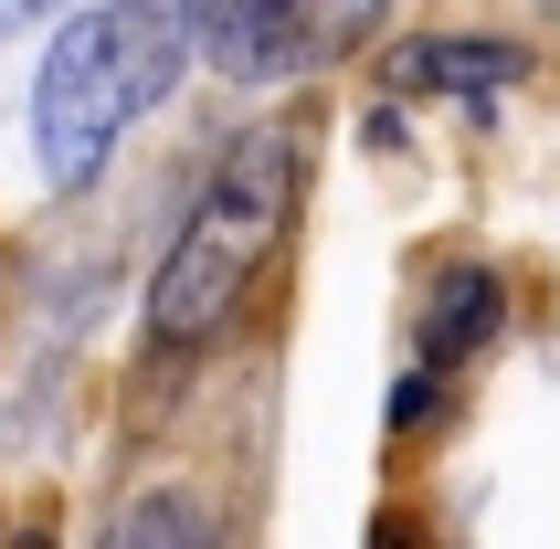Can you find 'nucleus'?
Wrapping results in <instances>:
<instances>
[{
    "label": "nucleus",
    "mask_w": 560,
    "mask_h": 549,
    "mask_svg": "<svg viewBox=\"0 0 560 549\" xmlns=\"http://www.w3.org/2000/svg\"><path fill=\"white\" fill-rule=\"evenodd\" d=\"M296 190H307V127L296 117H265L244 127L233 149H222L212 190L190 201V222L170 233L149 274V338L159 349H201V338L254 296V274L265 254L285 244V222H296Z\"/></svg>",
    "instance_id": "1"
},
{
    "label": "nucleus",
    "mask_w": 560,
    "mask_h": 549,
    "mask_svg": "<svg viewBox=\"0 0 560 549\" xmlns=\"http://www.w3.org/2000/svg\"><path fill=\"white\" fill-rule=\"evenodd\" d=\"M180 63H190L180 0H106L85 22H63L43 74H32V159H43V180L85 190L106 170V149L127 138V117H149L180 85Z\"/></svg>",
    "instance_id": "2"
},
{
    "label": "nucleus",
    "mask_w": 560,
    "mask_h": 549,
    "mask_svg": "<svg viewBox=\"0 0 560 549\" xmlns=\"http://www.w3.org/2000/svg\"><path fill=\"white\" fill-rule=\"evenodd\" d=\"M180 32L233 85H285L349 63L381 32V0H180Z\"/></svg>",
    "instance_id": "3"
},
{
    "label": "nucleus",
    "mask_w": 560,
    "mask_h": 549,
    "mask_svg": "<svg viewBox=\"0 0 560 549\" xmlns=\"http://www.w3.org/2000/svg\"><path fill=\"white\" fill-rule=\"evenodd\" d=\"M518 74H529V43H498V32H423V43L392 54V85L402 95H466V106H487Z\"/></svg>",
    "instance_id": "4"
},
{
    "label": "nucleus",
    "mask_w": 560,
    "mask_h": 549,
    "mask_svg": "<svg viewBox=\"0 0 560 549\" xmlns=\"http://www.w3.org/2000/svg\"><path fill=\"white\" fill-rule=\"evenodd\" d=\"M498 317H508V274L498 265H444L423 285V306H412V349L455 370V360H476L498 338Z\"/></svg>",
    "instance_id": "5"
},
{
    "label": "nucleus",
    "mask_w": 560,
    "mask_h": 549,
    "mask_svg": "<svg viewBox=\"0 0 560 549\" xmlns=\"http://www.w3.org/2000/svg\"><path fill=\"white\" fill-rule=\"evenodd\" d=\"M117 549H149V539H212V507L201 497H138V507H117V528H106Z\"/></svg>",
    "instance_id": "6"
},
{
    "label": "nucleus",
    "mask_w": 560,
    "mask_h": 549,
    "mask_svg": "<svg viewBox=\"0 0 560 549\" xmlns=\"http://www.w3.org/2000/svg\"><path fill=\"white\" fill-rule=\"evenodd\" d=\"M444 412V360H423V370H402V392H392V433H423Z\"/></svg>",
    "instance_id": "7"
},
{
    "label": "nucleus",
    "mask_w": 560,
    "mask_h": 549,
    "mask_svg": "<svg viewBox=\"0 0 560 549\" xmlns=\"http://www.w3.org/2000/svg\"><path fill=\"white\" fill-rule=\"evenodd\" d=\"M32 11H43V0H0V32H22V22H32Z\"/></svg>",
    "instance_id": "8"
}]
</instances>
